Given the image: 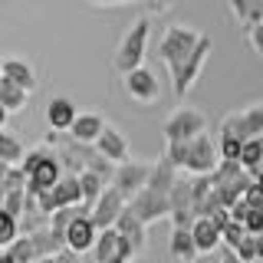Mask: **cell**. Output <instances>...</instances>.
Masks as SVG:
<instances>
[{"instance_id": "6da1fadb", "label": "cell", "mask_w": 263, "mask_h": 263, "mask_svg": "<svg viewBox=\"0 0 263 263\" xmlns=\"http://www.w3.org/2000/svg\"><path fill=\"white\" fill-rule=\"evenodd\" d=\"M148 33H152V23H148V16H142V20H135V23L125 30V36L119 40L115 56H112V66L122 72V76H125V72H132V69H138V66H145Z\"/></svg>"}, {"instance_id": "7a4b0ae2", "label": "cell", "mask_w": 263, "mask_h": 263, "mask_svg": "<svg viewBox=\"0 0 263 263\" xmlns=\"http://www.w3.org/2000/svg\"><path fill=\"white\" fill-rule=\"evenodd\" d=\"M201 36H204V33H197L194 27H184V23H171V27L164 30V36L158 43V56L164 60L168 72H175L178 66L194 53V46L201 43Z\"/></svg>"}, {"instance_id": "3957f363", "label": "cell", "mask_w": 263, "mask_h": 263, "mask_svg": "<svg viewBox=\"0 0 263 263\" xmlns=\"http://www.w3.org/2000/svg\"><path fill=\"white\" fill-rule=\"evenodd\" d=\"M161 132H164V145L191 142V138L208 132V115L201 109H194V105H178V109L161 122Z\"/></svg>"}, {"instance_id": "277c9868", "label": "cell", "mask_w": 263, "mask_h": 263, "mask_svg": "<svg viewBox=\"0 0 263 263\" xmlns=\"http://www.w3.org/2000/svg\"><path fill=\"white\" fill-rule=\"evenodd\" d=\"M217 164H220L217 142H214L208 132L191 138V142H184V161H181V171H187V175H211Z\"/></svg>"}, {"instance_id": "5b68a950", "label": "cell", "mask_w": 263, "mask_h": 263, "mask_svg": "<svg viewBox=\"0 0 263 263\" xmlns=\"http://www.w3.org/2000/svg\"><path fill=\"white\" fill-rule=\"evenodd\" d=\"M211 49H214V40L208 36V33H204L201 43L194 46V53L187 56V60L181 63L175 72H171V86H175V96H187V92H191V86H194L197 79H201V72H204V63H208Z\"/></svg>"}, {"instance_id": "8992f818", "label": "cell", "mask_w": 263, "mask_h": 263, "mask_svg": "<svg viewBox=\"0 0 263 263\" xmlns=\"http://www.w3.org/2000/svg\"><path fill=\"white\" fill-rule=\"evenodd\" d=\"M128 204V211L135 214L138 220H142L145 227H152V224H158V220H168L171 217V201H168V194H161V191H152V187H142Z\"/></svg>"}, {"instance_id": "52a82bcc", "label": "cell", "mask_w": 263, "mask_h": 263, "mask_svg": "<svg viewBox=\"0 0 263 263\" xmlns=\"http://www.w3.org/2000/svg\"><path fill=\"white\" fill-rule=\"evenodd\" d=\"M220 132L240 138V142L263 135V102L247 105V109H240V112H227L224 119H220Z\"/></svg>"}, {"instance_id": "ba28073f", "label": "cell", "mask_w": 263, "mask_h": 263, "mask_svg": "<svg viewBox=\"0 0 263 263\" xmlns=\"http://www.w3.org/2000/svg\"><path fill=\"white\" fill-rule=\"evenodd\" d=\"M148 175H152V164H148V161H132L128 158V161L115 164V175H112L109 184L125 197V201H132V197L148 184Z\"/></svg>"}, {"instance_id": "9c48e42d", "label": "cell", "mask_w": 263, "mask_h": 263, "mask_svg": "<svg viewBox=\"0 0 263 263\" xmlns=\"http://www.w3.org/2000/svg\"><path fill=\"white\" fill-rule=\"evenodd\" d=\"M171 227H191L194 224V197H191V178H175L171 184Z\"/></svg>"}, {"instance_id": "30bf717a", "label": "cell", "mask_w": 263, "mask_h": 263, "mask_svg": "<svg viewBox=\"0 0 263 263\" xmlns=\"http://www.w3.org/2000/svg\"><path fill=\"white\" fill-rule=\"evenodd\" d=\"M60 178H63V164H60V158H56V155L49 152V145H46L43 158L33 164V168H30V175H27V194L49 191V187H53Z\"/></svg>"}, {"instance_id": "8fae6325", "label": "cell", "mask_w": 263, "mask_h": 263, "mask_svg": "<svg viewBox=\"0 0 263 263\" xmlns=\"http://www.w3.org/2000/svg\"><path fill=\"white\" fill-rule=\"evenodd\" d=\"M125 89L135 102L142 105H155L161 99V86H158V76H155L148 66H138V69L125 72Z\"/></svg>"}, {"instance_id": "7c38bea8", "label": "cell", "mask_w": 263, "mask_h": 263, "mask_svg": "<svg viewBox=\"0 0 263 263\" xmlns=\"http://www.w3.org/2000/svg\"><path fill=\"white\" fill-rule=\"evenodd\" d=\"M122 208H125V197H122L119 191H115L112 184H105V191L96 197V204H92V224L96 230H105V227H115V220H119V214Z\"/></svg>"}, {"instance_id": "4fadbf2b", "label": "cell", "mask_w": 263, "mask_h": 263, "mask_svg": "<svg viewBox=\"0 0 263 263\" xmlns=\"http://www.w3.org/2000/svg\"><path fill=\"white\" fill-rule=\"evenodd\" d=\"M109 125L105 122V115L102 112H79L76 115V122L69 125V132L66 135L72 138V142H82V145H96V138L102 135V128Z\"/></svg>"}, {"instance_id": "5bb4252c", "label": "cell", "mask_w": 263, "mask_h": 263, "mask_svg": "<svg viewBox=\"0 0 263 263\" xmlns=\"http://www.w3.org/2000/svg\"><path fill=\"white\" fill-rule=\"evenodd\" d=\"M115 230H119V237H122L125 243H132V250H135V253H142V250H145V243H148V227L128 211V204L122 208L119 220H115Z\"/></svg>"}, {"instance_id": "9a60e30c", "label": "cell", "mask_w": 263, "mask_h": 263, "mask_svg": "<svg viewBox=\"0 0 263 263\" xmlns=\"http://www.w3.org/2000/svg\"><path fill=\"white\" fill-rule=\"evenodd\" d=\"M76 115L79 109L72 105V99L69 96H56V99H49V105H46V125L49 132H69V125L76 122Z\"/></svg>"}, {"instance_id": "2e32d148", "label": "cell", "mask_w": 263, "mask_h": 263, "mask_svg": "<svg viewBox=\"0 0 263 263\" xmlns=\"http://www.w3.org/2000/svg\"><path fill=\"white\" fill-rule=\"evenodd\" d=\"M96 148H99V155H102V158H109L112 164L128 161V138L122 135L119 128H112V125L102 128V135L96 138Z\"/></svg>"}, {"instance_id": "e0dca14e", "label": "cell", "mask_w": 263, "mask_h": 263, "mask_svg": "<svg viewBox=\"0 0 263 263\" xmlns=\"http://www.w3.org/2000/svg\"><path fill=\"white\" fill-rule=\"evenodd\" d=\"M96 224H92V217H76L69 227H66V247L69 250H76V253H89L92 250V243H96Z\"/></svg>"}, {"instance_id": "ac0fdd59", "label": "cell", "mask_w": 263, "mask_h": 263, "mask_svg": "<svg viewBox=\"0 0 263 263\" xmlns=\"http://www.w3.org/2000/svg\"><path fill=\"white\" fill-rule=\"evenodd\" d=\"M168 253H171V260H178V263H194L197 257H201L194 237H191V227H171Z\"/></svg>"}, {"instance_id": "d6986e66", "label": "cell", "mask_w": 263, "mask_h": 263, "mask_svg": "<svg viewBox=\"0 0 263 263\" xmlns=\"http://www.w3.org/2000/svg\"><path fill=\"white\" fill-rule=\"evenodd\" d=\"M191 237H194L197 253H201V257L220 247V227L214 224L211 217H194V224H191Z\"/></svg>"}, {"instance_id": "ffe728a7", "label": "cell", "mask_w": 263, "mask_h": 263, "mask_svg": "<svg viewBox=\"0 0 263 263\" xmlns=\"http://www.w3.org/2000/svg\"><path fill=\"white\" fill-rule=\"evenodd\" d=\"M4 79L16 82V86L27 89V92H33V89H36V69H33L27 60H20V56H10V60H4Z\"/></svg>"}, {"instance_id": "44dd1931", "label": "cell", "mask_w": 263, "mask_h": 263, "mask_svg": "<svg viewBox=\"0 0 263 263\" xmlns=\"http://www.w3.org/2000/svg\"><path fill=\"white\" fill-rule=\"evenodd\" d=\"M30 240H33V250H36V257H53V253H60L63 247H66V234H63V230H53V227L46 224V227L33 230Z\"/></svg>"}, {"instance_id": "7402d4cb", "label": "cell", "mask_w": 263, "mask_h": 263, "mask_svg": "<svg viewBox=\"0 0 263 263\" xmlns=\"http://www.w3.org/2000/svg\"><path fill=\"white\" fill-rule=\"evenodd\" d=\"M49 191H53V197H56V211H60V208H69V204H82L79 175H66V171H63V178L56 181Z\"/></svg>"}, {"instance_id": "603a6c76", "label": "cell", "mask_w": 263, "mask_h": 263, "mask_svg": "<svg viewBox=\"0 0 263 263\" xmlns=\"http://www.w3.org/2000/svg\"><path fill=\"white\" fill-rule=\"evenodd\" d=\"M27 102H30V92H27V89H20L16 82L0 76V105L7 109V115L23 112V109H27Z\"/></svg>"}, {"instance_id": "cb8c5ba5", "label": "cell", "mask_w": 263, "mask_h": 263, "mask_svg": "<svg viewBox=\"0 0 263 263\" xmlns=\"http://www.w3.org/2000/svg\"><path fill=\"white\" fill-rule=\"evenodd\" d=\"M46 224H49V217L40 211L36 194H27V201H23V214H20V234H33V230H40Z\"/></svg>"}, {"instance_id": "d4e9b609", "label": "cell", "mask_w": 263, "mask_h": 263, "mask_svg": "<svg viewBox=\"0 0 263 263\" xmlns=\"http://www.w3.org/2000/svg\"><path fill=\"white\" fill-rule=\"evenodd\" d=\"M115 250H119V230H115V227L99 230V234H96V243H92V257H96V263H109Z\"/></svg>"}, {"instance_id": "484cf974", "label": "cell", "mask_w": 263, "mask_h": 263, "mask_svg": "<svg viewBox=\"0 0 263 263\" xmlns=\"http://www.w3.org/2000/svg\"><path fill=\"white\" fill-rule=\"evenodd\" d=\"M86 214H92V204H86V201H82V204H69V208H60V211L49 214V227L66 234V227H69L76 217H86Z\"/></svg>"}, {"instance_id": "4316f807", "label": "cell", "mask_w": 263, "mask_h": 263, "mask_svg": "<svg viewBox=\"0 0 263 263\" xmlns=\"http://www.w3.org/2000/svg\"><path fill=\"white\" fill-rule=\"evenodd\" d=\"M240 164H243V171H250V175H257V171L263 168V135L247 138V142H243V148H240Z\"/></svg>"}, {"instance_id": "83f0119b", "label": "cell", "mask_w": 263, "mask_h": 263, "mask_svg": "<svg viewBox=\"0 0 263 263\" xmlns=\"http://www.w3.org/2000/svg\"><path fill=\"white\" fill-rule=\"evenodd\" d=\"M23 155H27V148L20 145V138L10 135L7 128H0V161H7V164H20V161H23Z\"/></svg>"}, {"instance_id": "f1b7e54d", "label": "cell", "mask_w": 263, "mask_h": 263, "mask_svg": "<svg viewBox=\"0 0 263 263\" xmlns=\"http://www.w3.org/2000/svg\"><path fill=\"white\" fill-rule=\"evenodd\" d=\"M237 257H240L243 263L250 260H263V234H243V240L237 243Z\"/></svg>"}, {"instance_id": "f546056e", "label": "cell", "mask_w": 263, "mask_h": 263, "mask_svg": "<svg viewBox=\"0 0 263 263\" xmlns=\"http://www.w3.org/2000/svg\"><path fill=\"white\" fill-rule=\"evenodd\" d=\"M79 187H82V201L96 204V197L105 191V178L96 175V171H82V175H79Z\"/></svg>"}, {"instance_id": "4dcf8cb0", "label": "cell", "mask_w": 263, "mask_h": 263, "mask_svg": "<svg viewBox=\"0 0 263 263\" xmlns=\"http://www.w3.org/2000/svg\"><path fill=\"white\" fill-rule=\"evenodd\" d=\"M7 253L16 260V263H36L40 257H36V250H33V240H30V234H20L16 240L7 247Z\"/></svg>"}, {"instance_id": "1f68e13d", "label": "cell", "mask_w": 263, "mask_h": 263, "mask_svg": "<svg viewBox=\"0 0 263 263\" xmlns=\"http://www.w3.org/2000/svg\"><path fill=\"white\" fill-rule=\"evenodd\" d=\"M16 237H20V220L0 208V250H7V247H10Z\"/></svg>"}, {"instance_id": "d6a6232c", "label": "cell", "mask_w": 263, "mask_h": 263, "mask_svg": "<svg viewBox=\"0 0 263 263\" xmlns=\"http://www.w3.org/2000/svg\"><path fill=\"white\" fill-rule=\"evenodd\" d=\"M240 148H243L240 138L224 135V132H220V138H217V155H220V161H240Z\"/></svg>"}, {"instance_id": "836d02e7", "label": "cell", "mask_w": 263, "mask_h": 263, "mask_svg": "<svg viewBox=\"0 0 263 263\" xmlns=\"http://www.w3.org/2000/svg\"><path fill=\"white\" fill-rule=\"evenodd\" d=\"M243 224L240 220H227L224 227H220V247H227V250H237V243L243 240Z\"/></svg>"}, {"instance_id": "e575fe53", "label": "cell", "mask_w": 263, "mask_h": 263, "mask_svg": "<svg viewBox=\"0 0 263 263\" xmlns=\"http://www.w3.org/2000/svg\"><path fill=\"white\" fill-rule=\"evenodd\" d=\"M0 191H27V171H23L20 164H10L4 184H0Z\"/></svg>"}, {"instance_id": "d590c367", "label": "cell", "mask_w": 263, "mask_h": 263, "mask_svg": "<svg viewBox=\"0 0 263 263\" xmlns=\"http://www.w3.org/2000/svg\"><path fill=\"white\" fill-rule=\"evenodd\" d=\"M23 201H27V191H4V208L7 214H13L16 220H20V214H23Z\"/></svg>"}, {"instance_id": "8d00e7d4", "label": "cell", "mask_w": 263, "mask_h": 263, "mask_svg": "<svg viewBox=\"0 0 263 263\" xmlns=\"http://www.w3.org/2000/svg\"><path fill=\"white\" fill-rule=\"evenodd\" d=\"M247 43H250V49L263 60V20H260V23H250V27H247Z\"/></svg>"}, {"instance_id": "74e56055", "label": "cell", "mask_w": 263, "mask_h": 263, "mask_svg": "<svg viewBox=\"0 0 263 263\" xmlns=\"http://www.w3.org/2000/svg\"><path fill=\"white\" fill-rule=\"evenodd\" d=\"M243 230L247 234H263V211H247V217H243Z\"/></svg>"}, {"instance_id": "f35d334b", "label": "cell", "mask_w": 263, "mask_h": 263, "mask_svg": "<svg viewBox=\"0 0 263 263\" xmlns=\"http://www.w3.org/2000/svg\"><path fill=\"white\" fill-rule=\"evenodd\" d=\"M135 257H138V253L132 250V243H125V240L119 237V250L112 253V260H109V263H135Z\"/></svg>"}, {"instance_id": "ab89813d", "label": "cell", "mask_w": 263, "mask_h": 263, "mask_svg": "<svg viewBox=\"0 0 263 263\" xmlns=\"http://www.w3.org/2000/svg\"><path fill=\"white\" fill-rule=\"evenodd\" d=\"M243 201L250 204L253 211H263V187L257 184V181H253V184H250V187L243 191Z\"/></svg>"}, {"instance_id": "60d3db41", "label": "cell", "mask_w": 263, "mask_h": 263, "mask_svg": "<svg viewBox=\"0 0 263 263\" xmlns=\"http://www.w3.org/2000/svg\"><path fill=\"white\" fill-rule=\"evenodd\" d=\"M227 4H230V13L247 27V20H250V0H227Z\"/></svg>"}, {"instance_id": "b9f144b4", "label": "cell", "mask_w": 263, "mask_h": 263, "mask_svg": "<svg viewBox=\"0 0 263 263\" xmlns=\"http://www.w3.org/2000/svg\"><path fill=\"white\" fill-rule=\"evenodd\" d=\"M142 4L148 7V13H152V16H161V13H168L171 7H175V0H142Z\"/></svg>"}, {"instance_id": "7bdbcfd3", "label": "cell", "mask_w": 263, "mask_h": 263, "mask_svg": "<svg viewBox=\"0 0 263 263\" xmlns=\"http://www.w3.org/2000/svg\"><path fill=\"white\" fill-rule=\"evenodd\" d=\"M53 260H56V263H82V253L69 250V247H63L60 253H53Z\"/></svg>"}, {"instance_id": "ee69618b", "label": "cell", "mask_w": 263, "mask_h": 263, "mask_svg": "<svg viewBox=\"0 0 263 263\" xmlns=\"http://www.w3.org/2000/svg\"><path fill=\"white\" fill-rule=\"evenodd\" d=\"M89 7H99V10H105V7H128V4H138V0H86Z\"/></svg>"}, {"instance_id": "f6af8a7d", "label": "cell", "mask_w": 263, "mask_h": 263, "mask_svg": "<svg viewBox=\"0 0 263 263\" xmlns=\"http://www.w3.org/2000/svg\"><path fill=\"white\" fill-rule=\"evenodd\" d=\"M220 263H243V260L237 257L234 250H227V247H224V253H220Z\"/></svg>"}, {"instance_id": "bcb514c9", "label": "cell", "mask_w": 263, "mask_h": 263, "mask_svg": "<svg viewBox=\"0 0 263 263\" xmlns=\"http://www.w3.org/2000/svg\"><path fill=\"white\" fill-rule=\"evenodd\" d=\"M0 263H16V260H13V257H10L7 250H0Z\"/></svg>"}, {"instance_id": "7dc6e473", "label": "cell", "mask_w": 263, "mask_h": 263, "mask_svg": "<svg viewBox=\"0 0 263 263\" xmlns=\"http://www.w3.org/2000/svg\"><path fill=\"white\" fill-rule=\"evenodd\" d=\"M7 168H10V164H7V161H0V184H4V178H7Z\"/></svg>"}, {"instance_id": "c3c4849f", "label": "cell", "mask_w": 263, "mask_h": 263, "mask_svg": "<svg viewBox=\"0 0 263 263\" xmlns=\"http://www.w3.org/2000/svg\"><path fill=\"white\" fill-rule=\"evenodd\" d=\"M253 181H257V184H260V187H263V168H260V171H257V175H253Z\"/></svg>"}, {"instance_id": "681fc988", "label": "cell", "mask_w": 263, "mask_h": 263, "mask_svg": "<svg viewBox=\"0 0 263 263\" xmlns=\"http://www.w3.org/2000/svg\"><path fill=\"white\" fill-rule=\"evenodd\" d=\"M4 122H7V109L0 105V128H4Z\"/></svg>"}, {"instance_id": "f907efd6", "label": "cell", "mask_w": 263, "mask_h": 263, "mask_svg": "<svg viewBox=\"0 0 263 263\" xmlns=\"http://www.w3.org/2000/svg\"><path fill=\"white\" fill-rule=\"evenodd\" d=\"M0 76H4V56H0Z\"/></svg>"}, {"instance_id": "816d5d0a", "label": "cell", "mask_w": 263, "mask_h": 263, "mask_svg": "<svg viewBox=\"0 0 263 263\" xmlns=\"http://www.w3.org/2000/svg\"><path fill=\"white\" fill-rule=\"evenodd\" d=\"M0 204H4V191H0Z\"/></svg>"}, {"instance_id": "f5cc1de1", "label": "cell", "mask_w": 263, "mask_h": 263, "mask_svg": "<svg viewBox=\"0 0 263 263\" xmlns=\"http://www.w3.org/2000/svg\"><path fill=\"white\" fill-rule=\"evenodd\" d=\"M250 263H263V260H250Z\"/></svg>"}]
</instances>
